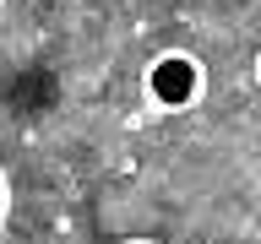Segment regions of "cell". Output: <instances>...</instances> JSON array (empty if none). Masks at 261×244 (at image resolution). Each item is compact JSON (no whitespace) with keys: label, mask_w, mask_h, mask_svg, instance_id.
<instances>
[{"label":"cell","mask_w":261,"mask_h":244,"mask_svg":"<svg viewBox=\"0 0 261 244\" xmlns=\"http://www.w3.org/2000/svg\"><path fill=\"white\" fill-rule=\"evenodd\" d=\"M207 93V65L196 49H158L142 65V98L158 114H191Z\"/></svg>","instance_id":"1"},{"label":"cell","mask_w":261,"mask_h":244,"mask_svg":"<svg viewBox=\"0 0 261 244\" xmlns=\"http://www.w3.org/2000/svg\"><path fill=\"white\" fill-rule=\"evenodd\" d=\"M6 217H11V179H6V168H0V228H6Z\"/></svg>","instance_id":"2"},{"label":"cell","mask_w":261,"mask_h":244,"mask_svg":"<svg viewBox=\"0 0 261 244\" xmlns=\"http://www.w3.org/2000/svg\"><path fill=\"white\" fill-rule=\"evenodd\" d=\"M125 244H158V239H125Z\"/></svg>","instance_id":"3"},{"label":"cell","mask_w":261,"mask_h":244,"mask_svg":"<svg viewBox=\"0 0 261 244\" xmlns=\"http://www.w3.org/2000/svg\"><path fill=\"white\" fill-rule=\"evenodd\" d=\"M0 6H6V0H0Z\"/></svg>","instance_id":"4"}]
</instances>
